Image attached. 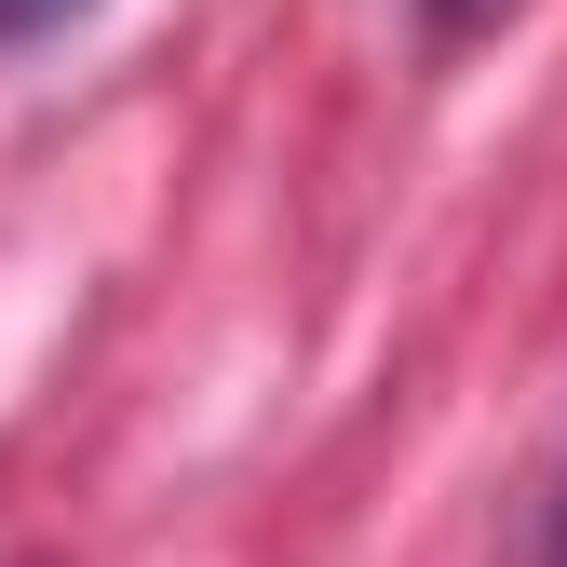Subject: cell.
<instances>
[{
  "label": "cell",
  "instance_id": "cell-2",
  "mask_svg": "<svg viewBox=\"0 0 567 567\" xmlns=\"http://www.w3.org/2000/svg\"><path fill=\"white\" fill-rule=\"evenodd\" d=\"M486 14H501V0H419V28H433V41H473Z\"/></svg>",
  "mask_w": 567,
  "mask_h": 567
},
{
  "label": "cell",
  "instance_id": "cell-1",
  "mask_svg": "<svg viewBox=\"0 0 567 567\" xmlns=\"http://www.w3.org/2000/svg\"><path fill=\"white\" fill-rule=\"evenodd\" d=\"M68 14H95V0H0V54H28V41H54Z\"/></svg>",
  "mask_w": 567,
  "mask_h": 567
},
{
  "label": "cell",
  "instance_id": "cell-3",
  "mask_svg": "<svg viewBox=\"0 0 567 567\" xmlns=\"http://www.w3.org/2000/svg\"><path fill=\"white\" fill-rule=\"evenodd\" d=\"M540 567H567V473H554V501H540Z\"/></svg>",
  "mask_w": 567,
  "mask_h": 567
}]
</instances>
